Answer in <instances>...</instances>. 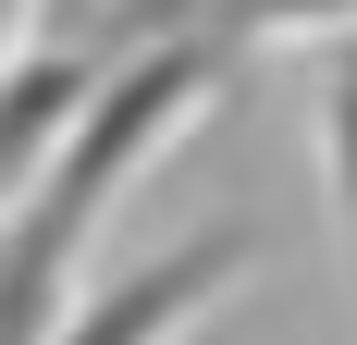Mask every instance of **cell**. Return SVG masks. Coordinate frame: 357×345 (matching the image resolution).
Here are the masks:
<instances>
[{"label": "cell", "mask_w": 357, "mask_h": 345, "mask_svg": "<svg viewBox=\"0 0 357 345\" xmlns=\"http://www.w3.org/2000/svg\"><path fill=\"white\" fill-rule=\"evenodd\" d=\"M296 25H345L357 37V0H234V13H222V50H234V37H296Z\"/></svg>", "instance_id": "obj_5"}, {"label": "cell", "mask_w": 357, "mask_h": 345, "mask_svg": "<svg viewBox=\"0 0 357 345\" xmlns=\"http://www.w3.org/2000/svg\"><path fill=\"white\" fill-rule=\"evenodd\" d=\"M247 259H259V222H197V235H173L160 259L86 284V296L50 321V345H185L234 284H247Z\"/></svg>", "instance_id": "obj_2"}, {"label": "cell", "mask_w": 357, "mask_h": 345, "mask_svg": "<svg viewBox=\"0 0 357 345\" xmlns=\"http://www.w3.org/2000/svg\"><path fill=\"white\" fill-rule=\"evenodd\" d=\"M210 87H222V37H160V50H136V62H111L99 99H86V124L62 136V161L37 172L25 222L62 247V259H86V235L111 222V198L210 111Z\"/></svg>", "instance_id": "obj_1"}, {"label": "cell", "mask_w": 357, "mask_h": 345, "mask_svg": "<svg viewBox=\"0 0 357 345\" xmlns=\"http://www.w3.org/2000/svg\"><path fill=\"white\" fill-rule=\"evenodd\" d=\"M99 99V62H74V50H25V62L0 74V222L37 198V172L62 161V136L86 124Z\"/></svg>", "instance_id": "obj_3"}, {"label": "cell", "mask_w": 357, "mask_h": 345, "mask_svg": "<svg viewBox=\"0 0 357 345\" xmlns=\"http://www.w3.org/2000/svg\"><path fill=\"white\" fill-rule=\"evenodd\" d=\"M321 185H333V235H345V284H357V37L321 50Z\"/></svg>", "instance_id": "obj_4"}]
</instances>
